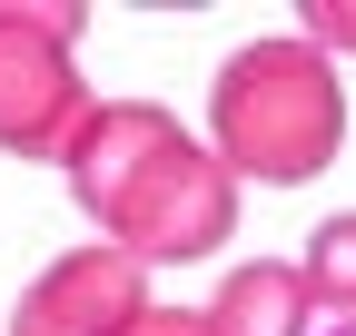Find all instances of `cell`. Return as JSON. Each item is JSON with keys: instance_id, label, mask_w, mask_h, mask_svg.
Returning a JSON list of instances; mask_svg holds the SVG:
<instances>
[{"instance_id": "6", "label": "cell", "mask_w": 356, "mask_h": 336, "mask_svg": "<svg viewBox=\"0 0 356 336\" xmlns=\"http://www.w3.org/2000/svg\"><path fill=\"white\" fill-rule=\"evenodd\" d=\"M297 277H307V297H317L327 326H356V208H346V218H327L317 237H307Z\"/></svg>"}, {"instance_id": "2", "label": "cell", "mask_w": 356, "mask_h": 336, "mask_svg": "<svg viewBox=\"0 0 356 336\" xmlns=\"http://www.w3.org/2000/svg\"><path fill=\"white\" fill-rule=\"evenodd\" d=\"M218 168L257 188H297L346 149V79L317 40H248L208 90Z\"/></svg>"}, {"instance_id": "4", "label": "cell", "mask_w": 356, "mask_h": 336, "mask_svg": "<svg viewBox=\"0 0 356 336\" xmlns=\"http://www.w3.org/2000/svg\"><path fill=\"white\" fill-rule=\"evenodd\" d=\"M139 317H149V267L129 258V247L89 237V247L50 258V267L20 287L10 336H129Z\"/></svg>"}, {"instance_id": "1", "label": "cell", "mask_w": 356, "mask_h": 336, "mask_svg": "<svg viewBox=\"0 0 356 336\" xmlns=\"http://www.w3.org/2000/svg\"><path fill=\"white\" fill-rule=\"evenodd\" d=\"M60 168H70L79 218L139 267H188L218 237H238V178L149 99H99Z\"/></svg>"}, {"instance_id": "8", "label": "cell", "mask_w": 356, "mask_h": 336, "mask_svg": "<svg viewBox=\"0 0 356 336\" xmlns=\"http://www.w3.org/2000/svg\"><path fill=\"white\" fill-rule=\"evenodd\" d=\"M129 336H208V307H149Z\"/></svg>"}, {"instance_id": "5", "label": "cell", "mask_w": 356, "mask_h": 336, "mask_svg": "<svg viewBox=\"0 0 356 336\" xmlns=\"http://www.w3.org/2000/svg\"><path fill=\"white\" fill-rule=\"evenodd\" d=\"M317 326L327 317H317V297H307V277L287 258H257L208 297V336H317Z\"/></svg>"}, {"instance_id": "7", "label": "cell", "mask_w": 356, "mask_h": 336, "mask_svg": "<svg viewBox=\"0 0 356 336\" xmlns=\"http://www.w3.org/2000/svg\"><path fill=\"white\" fill-rule=\"evenodd\" d=\"M307 40L337 60H356V0H307Z\"/></svg>"}, {"instance_id": "3", "label": "cell", "mask_w": 356, "mask_h": 336, "mask_svg": "<svg viewBox=\"0 0 356 336\" xmlns=\"http://www.w3.org/2000/svg\"><path fill=\"white\" fill-rule=\"evenodd\" d=\"M70 0H0V149L10 158H70L79 119L99 109L70 69Z\"/></svg>"}]
</instances>
